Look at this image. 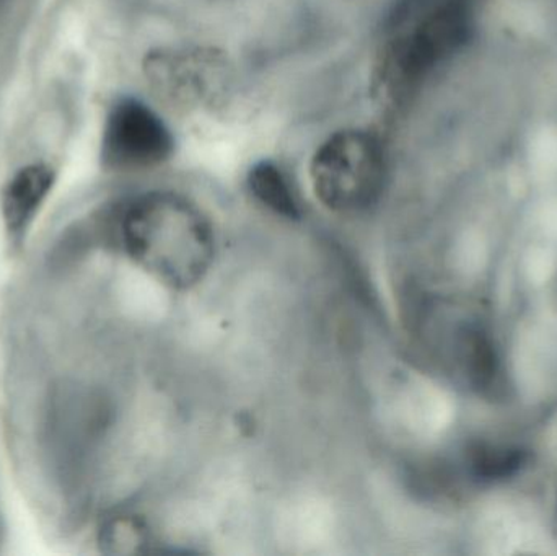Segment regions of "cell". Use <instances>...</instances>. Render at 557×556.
Listing matches in <instances>:
<instances>
[{
  "label": "cell",
  "instance_id": "6da1fadb",
  "mask_svg": "<svg viewBox=\"0 0 557 556\" xmlns=\"http://www.w3.org/2000/svg\"><path fill=\"white\" fill-rule=\"evenodd\" d=\"M117 235L126 254L172 289L195 286L214 261L211 222L175 193H147L131 201L121 212Z\"/></svg>",
  "mask_w": 557,
  "mask_h": 556
},
{
  "label": "cell",
  "instance_id": "7a4b0ae2",
  "mask_svg": "<svg viewBox=\"0 0 557 556\" xmlns=\"http://www.w3.org/2000/svg\"><path fill=\"white\" fill-rule=\"evenodd\" d=\"M473 29V0H399L376 67L380 90L406 100L470 41Z\"/></svg>",
  "mask_w": 557,
  "mask_h": 556
},
{
  "label": "cell",
  "instance_id": "3957f363",
  "mask_svg": "<svg viewBox=\"0 0 557 556\" xmlns=\"http://www.w3.org/2000/svg\"><path fill=\"white\" fill-rule=\"evenodd\" d=\"M311 186L321 205L337 214H359L372 208L385 188L386 160L382 144L362 129H344L327 137L310 163Z\"/></svg>",
  "mask_w": 557,
  "mask_h": 556
},
{
  "label": "cell",
  "instance_id": "277c9868",
  "mask_svg": "<svg viewBox=\"0 0 557 556\" xmlns=\"http://www.w3.org/2000/svg\"><path fill=\"white\" fill-rule=\"evenodd\" d=\"M173 137L162 118L137 98L111 107L101 137V162L113 172H140L165 162Z\"/></svg>",
  "mask_w": 557,
  "mask_h": 556
},
{
  "label": "cell",
  "instance_id": "5b68a950",
  "mask_svg": "<svg viewBox=\"0 0 557 556\" xmlns=\"http://www.w3.org/2000/svg\"><path fill=\"white\" fill-rule=\"evenodd\" d=\"M144 71L163 100L182 108L214 103L228 81L224 58L211 49H159Z\"/></svg>",
  "mask_w": 557,
  "mask_h": 556
},
{
  "label": "cell",
  "instance_id": "8992f818",
  "mask_svg": "<svg viewBox=\"0 0 557 556\" xmlns=\"http://www.w3.org/2000/svg\"><path fill=\"white\" fill-rule=\"evenodd\" d=\"M451 359L465 384L480 397L496 400L507 391L506 366L496 336L480 320L455 326L450 338Z\"/></svg>",
  "mask_w": 557,
  "mask_h": 556
},
{
  "label": "cell",
  "instance_id": "52a82bcc",
  "mask_svg": "<svg viewBox=\"0 0 557 556\" xmlns=\"http://www.w3.org/2000/svg\"><path fill=\"white\" fill-rule=\"evenodd\" d=\"M55 172L46 163H32L20 169L2 189L3 222L13 242L25 237L42 202L51 193Z\"/></svg>",
  "mask_w": 557,
  "mask_h": 556
},
{
  "label": "cell",
  "instance_id": "ba28073f",
  "mask_svg": "<svg viewBox=\"0 0 557 556\" xmlns=\"http://www.w3.org/2000/svg\"><path fill=\"white\" fill-rule=\"evenodd\" d=\"M530 462V450L519 444L476 440L465 446L461 473L478 486H494L519 477Z\"/></svg>",
  "mask_w": 557,
  "mask_h": 556
},
{
  "label": "cell",
  "instance_id": "9c48e42d",
  "mask_svg": "<svg viewBox=\"0 0 557 556\" xmlns=\"http://www.w3.org/2000/svg\"><path fill=\"white\" fill-rule=\"evenodd\" d=\"M248 185H250V189L257 196L258 201L263 202L267 208H270L276 214L288 219L300 215V208H298L294 189H292L287 176L274 163H257L248 175Z\"/></svg>",
  "mask_w": 557,
  "mask_h": 556
},
{
  "label": "cell",
  "instance_id": "30bf717a",
  "mask_svg": "<svg viewBox=\"0 0 557 556\" xmlns=\"http://www.w3.org/2000/svg\"><path fill=\"white\" fill-rule=\"evenodd\" d=\"M144 541L143 528L129 518L114 519L101 531V547L104 545L108 552L116 554L136 552L137 545L144 544Z\"/></svg>",
  "mask_w": 557,
  "mask_h": 556
},
{
  "label": "cell",
  "instance_id": "8fae6325",
  "mask_svg": "<svg viewBox=\"0 0 557 556\" xmlns=\"http://www.w3.org/2000/svg\"><path fill=\"white\" fill-rule=\"evenodd\" d=\"M556 531H557V505H556Z\"/></svg>",
  "mask_w": 557,
  "mask_h": 556
}]
</instances>
